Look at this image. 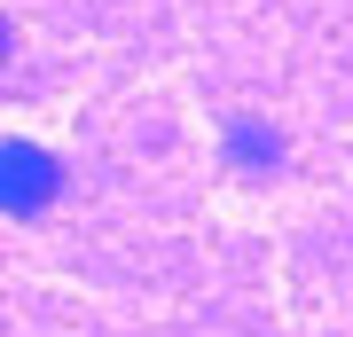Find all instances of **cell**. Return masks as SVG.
<instances>
[{
  "instance_id": "cell-1",
  "label": "cell",
  "mask_w": 353,
  "mask_h": 337,
  "mask_svg": "<svg viewBox=\"0 0 353 337\" xmlns=\"http://www.w3.org/2000/svg\"><path fill=\"white\" fill-rule=\"evenodd\" d=\"M55 188H63V165L8 134V150H0V204H8V220H39L55 204Z\"/></svg>"
},
{
  "instance_id": "cell-2",
  "label": "cell",
  "mask_w": 353,
  "mask_h": 337,
  "mask_svg": "<svg viewBox=\"0 0 353 337\" xmlns=\"http://www.w3.org/2000/svg\"><path fill=\"white\" fill-rule=\"evenodd\" d=\"M275 157H283V141L267 134L259 118H228V165H243V173H267Z\"/></svg>"
}]
</instances>
